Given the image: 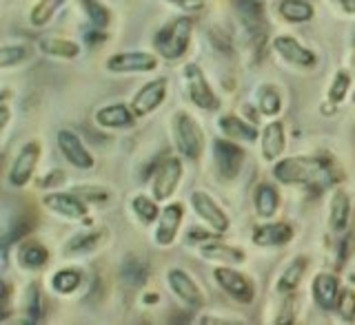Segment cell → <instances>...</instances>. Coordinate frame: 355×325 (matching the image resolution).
Returning a JSON list of instances; mask_svg holds the SVG:
<instances>
[{
  "mask_svg": "<svg viewBox=\"0 0 355 325\" xmlns=\"http://www.w3.org/2000/svg\"><path fill=\"white\" fill-rule=\"evenodd\" d=\"M329 166L320 155L280 158L273 166V177L284 186H313L329 182Z\"/></svg>",
  "mask_w": 355,
  "mask_h": 325,
  "instance_id": "6da1fadb",
  "label": "cell"
},
{
  "mask_svg": "<svg viewBox=\"0 0 355 325\" xmlns=\"http://www.w3.org/2000/svg\"><path fill=\"white\" fill-rule=\"evenodd\" d=\"M193 38V18L180 16L164 25L153 38V47L164 60H180Z\"/></svg>",
  "mask_w": 355,
  "mask_h": 325,
  "instance_id": "7a4b0ae2",
  "label": "cell"
},
{
  "mask_svg": "<svg viewBox=\"0 0 355 325\" xmlns=\"http://www.w3.org/2000/svg\"><path fill=\"white\" fill-rule=\"evenodd\" d=\"M173 142L178 153L184 160H198L205 149V133L202 127L198 124L193 115H189L187 111H178L173 115Z\"/></svg>",
  "mask_w": 355,
  "mask_h": 325,
  "instance_id": "3957f363",
  "label": "cell"
},
{
  "mask_svg": "<svg viewBox=\"0 0 355 325\" xmlns=\"http://www.w3.org/2000/svg\"><path fill=\"white\" fill-rule=\"evenodd\" d=\"M211 151H214V164H216V173L222 179H236L244 166V149L238 142H233L229 138H216L211 144Z\"/></svg>",
  "mask_w": 355,
  "mask_h": 325,
  "instance_id": "277c9868",
  "label": "cell"
},
{
  "mask_svg": "<svg viewBox=\"0 0 355 325\" xmlns=\"http://www.w3.org/2000/svg\"><path fill=\"white\" fill-rule=\"evenodd\" d=\"M214 279L233 301H238V304H253L255 284L251 277L242 275L240 270H236V268H231V266H218L214 268Z\"/></svg>",
  "mask_w": 355,
  "mask_h": 325,
  "instance_id": "5b68a950",
  "label": "cell"
},
{
  "mask_svg": "<svg viewBox=\"0 0 355 325\" xmlns=\"http://www.w3.org/2000/svg\"><path fill=\"white\" fill-rule=\"evenodd\" d=\"M189 204H191L196 215L207 223L209 230H214L218 234H225L231 228L229 215L220 208V204L214 197L205 193V190H193L191 197H189Z\"/></svg>",
  "mask_w": 355,
  "mask_h": 325,
  "instance_id": "8992f818",
  "label": "cell"
},
{
  "mask_svg": "<svg viewBox=\"0 0 355 325\" xmlns=\"http://www.w3.org/2000/svg\"><path fill=\"white\" fill-rule=\"evenodd\" d=\"M184 86H187L189 98H191V102L198 109L216 111L220 106V100H218L216 91L211 89L205 71L200 69L198 64H187L184 66Z\"/></svg>",
  "mask_w": 355,
  "mask_h": 325,
  "instance_id": "52a82bcc",
  "label": "cell"
},
{
  "mask_svg": "<svg viewBox=\"0 0 355 325\" xmlns=\"http://www.w3.org/2000/svg\"><path fill=\"white\" fill-rule=\"evenodd\" d=\"M184 166L180 158H166L158 168L153 171V197L158 201H169L175 193V188L182 182Z\"/></svg>",
  "mask_w": 355,
  "mask_h": 325,
  "instance_id": "ba28073f",
  "label": "cell"
},
{
  "mask_svg": "<svg viewBox=\"0 0 355 325\" xmlns=\"http://www.w3.org/2000/svg\"><path fill=\"white\" fill-rule=\"evenodd\" d=\"M40 151H42L40 142H36V140L22 144L14 164H11L9 173H7V179H9L11 186L22 188V186H27L31 182L33 171H36V166L40 162Z\"/></svg>",
  "mask_w": 355,
  "mask_h": 325,
  "instance_id": "9c48e42d",
  "label": "cell"
},
{
  "mask_svg": "<svg viewBox=\"0 0 355 325\" xmlns=\"http://www.w3.org/2000/svg\"><path fill=\"white\" fill-rule=\"evenodd\" d=\"M158 55L149 51H120L107 58L105 66L111 73H149L158 69Z\"/></svg>",
  "mask_w": 355,
  "mask_h": 325,
  "instance_id": "30bf717a",
  "label": "cell"
},
{
  "mask_svg": "<svg viewBox=\"0 0 355 325\" xmlns=\"http://www.w3.org/2000/svg\"><path fill=\"white\" fill-rule=\"evenodd\" d=\"M271 44H273V51L280 55L286 64L297 66V69H315L318 66V55L293 36H275Z\"/></svg>",
  "mask_w": 355,
  "mask_h": 325,
  "instance_id": "8fae6325",
  "label": "cell"
},
{
  "mask_svg": "<svg viewBox=\"0 0 355 325\" xmlns=\"http://www.w3.org/2000/svg\"><path fill=\"white\" fill-rule=\"evenodd\" d=\"M184 219V206L180 201H171L166 204L160 212V217L155 219V230H153V239L160 248H169L173 241L178 239V232H180Z\"/></svg>",
  "mask_w": 355,
  "mask_h": 325,
  "instance_id": "7c38bea8",
  "label": "cell"
},
{
  "mask_svg": "<svg viewBox=\"0 0 355 325\" xmlns=\"http://www.w3.org/2000/svg\"><path fill=\"white\" fill-rule=\"evenodd\" d=\"M42 206L55 212V215H60L64 219H71V221H78V219H85L87 217V201L78 195V193H60V190H53V193H47L42 197Z\"/></svg>",
  "mask_w": 355,
  "mask_h": 325,
  "instance_id": "4fadbf2b",
  "label": "cell"
},
{
  "mask_svg": "<svg viewBox=\"0 0 355 325\" xmlns=\"http://www.w3.org/2000/svg\"><path fill=\"white\" fill-rule=\"evenodd\" d=\"M55 144H58L60 153L64 155V160L71 166L80 168V171H89V168L96 166L94 155L87 151V147L83 144V140L76 136L69 129H60L58 136H55Z\"/></svg>",
  "mask_w": 355,
  "mask_h": 325,
  "instance_id": "5bb4252c",
  "label": "cell"
},
{
  "mask_svg": "<svg viewBox=\"0 0 355 325\" xmlns=\"http://www.w3.org/2000/svg\"><path fill=\"white\" fill-rule=\"evenodd\" d=\"M293 226L286 221H266L255 226L251 232V241L260 248H282L293 241Z\"/></svg>",
  "mask_w": 355,
  "mask_h": 325,
  "instance_id": "9a60e30c",
  "label": "cell"
},
{
  "mask_svg": "<svg viewBox=\"0 0 355 325\" xmlns=\"http://www.w3.org/2000/svg\"><path fill=\"white\" fill-rule=\"evenodd\" d=\"M166 77H155V80L142 84V89H138L136 95L131 100V109L136 111L138 118H144L153 113L155 109H158L164 98H166Z\"/></svg>",
  "mask_w": 355,
  "mask_h": 325,
  "instance_id": "2e32d148",
  "label": "cell"
},
{
  "mask_svg": "<svg viewBox=\"0 0 355 325\" xmlns=\"http://www.w3.org/2000/svg\"><path fill=\"white\" fill-rule=\"evenodd\" d=\"M166 281H169L171 292L180 301H184L187 306L200 308L205 304L202 290H200V286L193 281V277L187 270H182V268H171V270L166 272Z\"/></svg>",
  "mask_w": 355,
  "mask_h": 325,
  "instance_id": "e0dca14e",
  "label": "cell"
},
{
  "mask_svg": "<svg viewBox=\"0 0 355 325\" xmlns=\"http://www.w3.org/2000/svg\"><path fill=\"white\" fill-rule=\"evenodd\" d=\"M340 292H342L340 279L333 272H320L315 275L313 284H311V295H313L315 306L324 312H333L338 308Z\"/></svg>",
  "mask_w": 355,
  "mask_h": 325,
  "instance_id": "ac0fdd59",
  "label": "cell"
},
{
  "mask_svg": "<svg viewBox=\"0 0 355 325\" xmlns=\"http://www.w3.org/2000/svg\"><path fill=\"white\" fill-rule=\"evenodd\" d=\"M218 129H220L222 136L233 140V142H249V144H253V142L260 140L258 127H255L253 122L236 115V113H222L218 118Z\"/></svg>",
  "mask_w": 355,
  "mask_h": 325,
  "instance_id": "d6986e66",
  "label": "cell"
},
{
  "mask_svg": "<svg viewBox=\"0 0 355 325\" xmlns=\"http://www.w3.org/2000/svg\"><path fill=\"white\" fill-rule=\"evenodd\" d=\"M260 149H262L264 162H277L280 158H284L286 131H284L282 120H273L264 127L262 136H260Z\"/></svg>",
  "mask_w": 355,
  "mask_h": 325,
  "instance_id": "ffe728a7",
  "label": "cell"
},
{
  "mask_svg": "<svg viewBox=\"0 0 355 325\" xmlns=\"http://www.w3.org/2000/svg\"><path fill=\"white\" fill-rule=\"evenodd\" d=\"M136 111L127 106L125 102H116V104H105L96 111V124L103 129H129L136 124Z\"/></svg>",
  "mask_w": 355,
  "mask_h": 325,
  "instance_id": "44dd1931",
  "label": "cell"
},
{
  "mask_svg": "<svg viewBox=\"0 0 355 325\" xmlns=\"http://www.w3.org/2000/svg\"><path fill=\"white\" fill-rule=\"evenodd\" d=\"M16 263L22 270H42L49 263V250L47 245L36 241V239H25L18 241L16 245Z\"/></svg>",
  "mask_w": 355,
  "mask_h": 325,
  "instance_id": "7402d4cb",
  "label": "cell"
},
{
  "mask_svg": "<svg viewBox=\"0 0 355 325\" xmlns=\"http://www.w3.org/2000/svg\"><path fill=\"white\" fill-rule=\"evenodd\" d=\"M198 252H200L202 259L220 261L225 266H238V263L247 261V254H244V250L236 248V245H231V243H222V241H205L202 245H200Z\"/></svg>",
  "mask_w": 355,
  "mask_h": 325,
  "instance_id": "603a6c76",
  "label": "cell"
},
{
  "mask_svg": "<svg viewBox=\"0 0 355 325\" xmlns=\"http://www.w3.org/2000/svg\"><path fill=\"white\" fill-rule=\"evenodd\" d=\"M351 219V197L347 190L336 188L329 199V228L333 232H344Z\"/></svg>",
  "mask_w": 355,
  "mask_h": 325,
  "instance_id": "cb8c5ba5",
  "label": "cell"
},
{
  "mask_svg": "<svg viewBox=\"0 0 355 325\" xmlns=\"http://www.w3.org/2000/svg\"><path fill=\"white\" fill-rule=\"evenodd\" d=\"M38 51L49 55V58L71 60V58H78V55H80V44L69 38H60V36H42L38 40Z\"/></svg>",
  "mask_w": 355,
  "mask_h": 325,
  "instance_id": "d4e9b609",
  "label": "cell"
},
{
  "mask_svg": "<svg viewBox=\"0 0 355 325\" xmlns=\"http://www.w3.org/2000/svg\"><path fill=\"white\" fill-rule=\"evenodd\" d=\"M306 268H309L306 257H295V259L282 270V275L277 277V284H275L277 292H280V295L295 292V290L300 288V284H302L304 275H306Z\"/></svg>",
  "mask_w": 355,
  "mask_h": 325,
  "instance_id": "484cf974",
  "label": "cell"
},
{
  "mask_svg": "<svg viewBox=\"0 0 355 325\" xmlns=\"http://www.w3.org/2000/svg\"><path fill=\"white\" fill-rule=\"evenodd\" d=\"M253 208L258 212V217L271 219L277 208H280V193H277V188L273 184L262 182L253 190Z\"/></svg>",
  "mask_w": 355,
  "mask_h": 325,
  "instance_id": "4316f807",
  "label": "cell"
},
{
  "mask_svg": "<svg viewBox=\"0 0 355 325\" xmlns=\"http://www.w3.org/2000/svg\"><path fill=\"white\" fill-rule=\"evenodd\" d=\"M83 284V275L76 268H60L49 279V286L55 295H71Z\"/></svg>",
  "mask_w": 355,
  "mask_h": 325,
  "instance_id": "83f0119b",
  "label": "cell"
},
{
  "mask_svg": "<svg viewBox=\"0 0 355 325\" xmlns=\"http://www.w3.org/2000/svg\"><path fill=\"white\" fill-rule=\"evenodd\" d=\"M277 14L288 22H309L315 16V9L309 0H280Z\"/></svg>",
  "mask_w": 355,
  "mask_h": 325,
  "instance_id": "f1b7e54d",
  "label": "cell"
},
{
  "mask_svg": "<svg viewBox=\"0 0 355 325\" xmlns=\"http://www.w3.org/2000/svg\"><path fill=\"white\" fill-rule=\"evenodd\" d=\"M255 104H258V111L262 115L275 118V115H280V111H282V95L273 84H264L258 89Z\"/></svg>",
  "mask_w": 355,
  "mask_h": 325,
  "instance_id": "f546056e",
  "label": "cell"
},
{
  "mask_svg": "<svg viewBox=\"0 0 355 325\" xmlns=\"http://www.w3.org/2000/svg\"><path fill=\"white\" fill-rule=\"evenodd\" d=\"M105 239V232H96V230H85V232H78L73 234V237L69 239V243H67L64 248V254H87L96 250L100 241Z\"/></svg>",
  "mask_w": 355,
  "mask_h": 325,
  "instance_id": "4dcf8cb0",
  "label": "cell"
},
{
  "mask_svg": "<svg viewBox=\"0 0 355 325\" xmlns=\"http://www.w3.org/2000/svg\"><path fill=\"white\" fill-rule=\"evenodd\" d=\"M131 208L136 212V217L144 223V226H151V223L160 217V208H158V199L149 197V195H136L131 199Z\"/></svg>",
  "mask_w": 355,
  "mask_h": 325,
  "instance_id": "1f68e13d",
  "label": "cell"
},
{
  "mask_svg": "<svg viewBox=\"0 0 355 325\" xmlns=\"http://www.w3.org/2000/svg\"><path fill=\"white\" fill-rule=\"evenodd\" d=\"M80 7L85 11V16L89 20V25H92L96 31H103L109 27L111 22V14L107 5H103L100 0H80Z\"/></svg>",
  "mask_w": 355,
  "mask_h": 325,
  "instance_id": "d6a6232c",
  "label": "cell"
},
{
  "mask_svg": "<svg viewBox=\"0 0 355 325\" xmlns=\"http://www.w3.org/2000/svg\"><path fill=\"white\" fill-rule=\"evenodd\" d=\"M67 3V0H38L36 5H33L31 9V25L33 27H44V25H49L51 18L58 14L60 7Z\"/></svg>",
  "mask_w": 355,
  "mask_h": 325,
  "instance_id": "836d02e7",
  "label": "cell"
},
{
  "mask_svg": "<svg viewBox=\"0 0 355 325\" xmlns=\"http://www.w3.org/2000/svg\"><path fill=\"white\" fill-rule=\"evenodd\" d=\"M40 288L36 284L27 286L25 299H22V315H25L27 323H38L42 315V299H40Z\"/></svg>",
  "mask_w": 355,
  "mask_h": 325,
  "instance_id": "e575fe53",
  "label": "cell"
},
{
  "mask_svg": "<svg viewBox=\"0 0 355 325\" xmlns=\"http://www.w3.org/2000/svg\"><path fill=\"white\" fill-rule=\"evenodd\" d=\"M349 89H351V75L347 71H338L336 75H333V80H331V86H329V102L333 106H338L344 102V98H347L349 93Z\"/></svg>",
  "mask_w": 355,
  "mask_h": 325,
  "instance_id": "d590c367",
  "label": "cell"
},
{
  "mask_svg": "<svg viewBox=\"0 0 355 325\" xmlns=\"http://www.w3.org/2000/svg\"><path fill=\"white\" fill-rule=\"evenodd\" d=\"M336 312L344 323H355V290L353 288H344L340 292Z\"/></svg>",
  "mask_w": 355,
  "mask_h": 325,
  "instance_id": "8d00e7d4",
  "label": "cell"
},
{
  "mask_svg": "<svg viewBox=\"0 0 355 325\" xmlns=\"http://www.w3.org/2000/svg\"><path fill=\"white\" fill-rule=\"evenodd\" d=\"M27 55H29L27 49L20 47V44H5V47L0 49V66H3V69H11V66L27 60Z\"/></svg>",
  "mask_w": 355,
  "mask_h": 325,
  "instance_id": "74e56055",
  "label": "cell"
},
{
  "mask_svg": "<svg viewBox=\"0 0 355 325\" xmlns=\"http://www.w3.org/2000/svg\"><path fill=\"white\" fill-rule=\"evenodd\" d=\"M125 277L131 284H140V281H144V277H147V268H144V263H140L138 259L127 261L125 263Z\"/></svg>",
  "mask_w": 355,
  "mask_h": 325,
  "instance_id": "f35d334b",
  "label": "cell"
},
{
  "mask_svg": "<svg viewBox=\"0 0 355 325\" xmlns=\"http://www.w3.org/2000/svg\"><path fill=\"white\" fill-rule=\"evenodd\" d=\"M73 193H78L80 197H89V199H109V190L107 188H96V186H78L73 188Z\"/></svg>",
  "mask_w": 355,
  "mask_h": 325,
  "instance_id": "ab89813d",
  "label": "cell"
},
{
  "mask_svg": "<svg viewBox=\"0 0 355 325\" xmlns=\"http://www.w3.org/2000/svg\"><path fill=\"white\" fill-rule=\"evenodd\" d=\"M166 3H171L180 11H187V14H196V11H200L205 5L202 0H166Z\"/></svg>",
  "mask_w": 355,
  "mask_h": 325,
  "instance_id": "60d3db41",
  "label": "cell"
},
{
  "mask_svg": "<svg viewBox=\"0 0 355 325\" xmlns=\"http://www.w3.org/2000/svg\"><path fill=\"white\" fill-rule=\"evenodd\" d=\"M336 3L340 5V9L344 11V14H349V16L355 14V0H336Z\"/></svg>",
  "mask_w": 355,
  "mask_h": 325,
  "instance_id": "b9f144b4",
  "label": "cell"
}]
</instances>
